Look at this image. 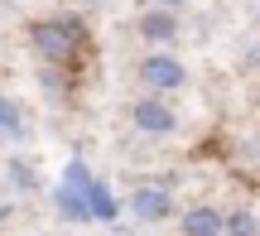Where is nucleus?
<instances>
[{"label": "nucleus", "mask_w": 260, "mask_h": 236, "mask_svg": "<svg viewBox=\"0 0 260 236\" xmlns=\"http://www.w3.org/2000/svg\"><path fill=\"white\" fill-rule=\"evenodd\" d=\"M29 44L39 48V58H48V63H63V58H73L77 48V24L73 19H39L34 29H29Z\"/></svg>", "instance_id": "3"}, {"label": "nucleus", "mask_w": 260, "mask_h": 236, "mask_svg": "<svg viewBox=\"0 0 260 236\" xmlns=\"http://www.w3.org/2000/svg\"><path fill=\"white\" fill-rule=\"evenodd\" d=\"M154 5H164V10H183L188 0H154Z\"/></svg>", "instance_id": "12"}, {"label": "nucleus", "mask_w": 260, "mask_h": 236, "mask_svg": "<svg viewBox=\"0 0 260 236\" xmlns=\"http://www.w3.org/2000/svg\"><path fill=\"white\" fill-rule=\"evenodd\" d=\"M125 208L135 212V222H169L174 217V193H169L164 183H135Z\"/></svg>", "instance_id": "4"}, {"label": "nucleus", "mask_w": 260, "mask_h": 236, "mask_svg": "<svg viewBox=\"0 0 260 236\" xmlns=\"http://www.w3.org/2000/svg\"><path fill=\"white\" fill-rule=\"evenodd\" d=\"M92 217L96 222H116V217H121V203L111 198V188H106L102 179H96V193H92Z\"/></svg>", "instance_id": "10"}, {"label": "nucleus", "mask_w": 260, "mask_h": 236, "mask_svg": "<svg viewBox=\"0 0 260 236\" xmlns=\"http://www.w3.org/2000/svg\"><path fill=\"white\" fill-rule=\"evenodd\" d=\"M140 82H145V92L149 96H164V92H178V87L188 82V68L178 63L174 53H145L140 58Z\"/></svg>", "instance_id": "2"}, {"label": "nucleus", "mask_w": 260, "mask_h": 236, "mask_svg": "<svg viewBox=\"0 0 260 236\" xmlns=\"http://www.w3.org/2000/svg\"><path fill=\"white\" fill-rule=\"evenodd\" d=\"M135 29H140V39H145L149 48H169L178 39V10L154 5V10H145V15L135 19Z\"/></svg>", "instance_id": "6"}, {"label": "nucleus", "mask_w": 260, "mask_h": 236, "mask_svg": "<svg viewBox=\"0 0 260 236\" xmlns=\"http://www.w3.org/2000/svg\"><path fill=\"white\" fill-rule=\"evenodd\" d=\"M0 135H5V140H24L29 135V111L5 92H0Z\"/></svg>", "instance_id": "9"}, {"label": "nucleus", "mask_w": 260, "mask_h": 236, "mask_svg": "<svg viewBox=\"0 0 260 236\" xmlns=\"http://www.w3.org/2000/svg\"><path fill=\"white\" fill-rule=\"evenodd\" d=\"M5 217H10V208H5V203H0V222H5Z\"/></svg>", "instance_id": "13"}, {"label": "nucleus", "mask_w": 260, "mask_h": 236, "mask_svg": "<svg viewBox=\"0 0 260 236\" xmlns=\"http://www.w3.org/2000/svg\"><path fill=\"white\" fill-rule=\"evenodd\" d=\"M92 193H96V174L82 159H73L63 169V179H58V188H53V212L63 222H96L92 217Z\"/></svg>", "instance_id": "1"}, {"label": "nucleus", "mask_w": 260, "mask_h": 236, "mask_svg": "<svg viewBox=\"0 0 260 236\" xmlns=\"http://www.w3.org/2000/svg\"><path fill=\"white\" fill-rule=\"evenodd\" d=\"M226 236H260V222H255V212H232L226 217Z\"/></svg>", "instance_id": "11"}, {"label": "nucleus", "mask_w": 260, "mask_h": 236, "mask_svg": "<svg viewBox=\"0 0 260 236\" xmlns=\"http://www.w3.org/2000/svg\"><path fill=\"white\" fill-rule=\"evenodd\" d=\"M178 227H183V236H226V217L212 203H203V208H188Z\"/></svg>", "instance_id": "7"}, {"label": "nucleus", "mask_w": 260, "mask_h": 236, "mask_svg": "<svg viewBox=\"0 0 260 236\" xmlns=\"http://www.w3.org/2000/svg\"><path fill=\"white\" fill-rule=\"evenodd\" d=\"M82 5H106V0H82Z\"/></svg>", "instance_id": "14"}, {"label": "nucleus", "mask_w": 260, "mask_h": 236, "mask_svg": "<svg viewBox=\"0 0 260 236\" xmlns=\"http://www.w3.org/2000/svg\"><path fill=\"white\" fill-rule=\"evenodd\" d=\"M130 125L145 130V135H174L178 130V111L164 96H140V102L130 106Z\"/></svg>", "instance_id": "5"}, {"label": "nucleus", "mask_w": 260, "mask_h": 236, "mask_svg": "<svg viewBox=\"0 0 260 236\" xmlns=\"http://www.w3.org/2000/svg\"><path fill=\"white\" fill-rule=\"evenodd\" d=\"M5 179L15 183L19 193H39V188H44V174H39V159H29V154H15V159L5 164Z\"/></svg>", "instance_id": "8"}]
</instances>
